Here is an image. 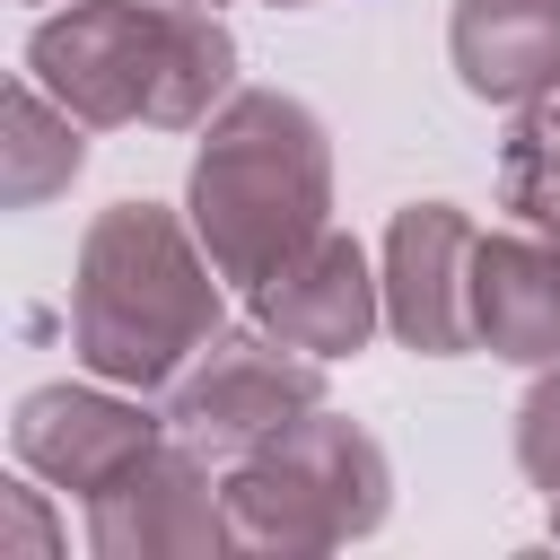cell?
I'll return each mask as SVG.
<instances>
[{"mask_svg": "<svg viewBox=\"0 0 560 560\" xmlns=\"http://www.w3.org/2000/svg\"><path fill=\"white\" fill-rule=\"evenodd\" d=\"M18 464L61 481V490H105L122 481L149 446H166V429L140 411V402H114V394H88V385H35L18 402Z\"/></svg>", "mask_w": 560, "mask_h": 560, "instance_id": "ba28073f", "label": "cell"}, {"mask_svg": "<svg viewBox=\"0 0 560 560\" xmlns=\"http://www.w3.org/2000/svg\"><path fill=\"white\" fill-rule=\"evenodd\" d=\"M551 534H560V499H551Z\"/></svg>", "mask_w": 560, "mask_h": 560, "instance_id": "9a60e30c", "label": "cell"}, {"mask_svg": "<svg viewBox=\"0 0 560 560\" xmlns=\"http://www.w3.org/2000/svg\"><path fill=\"white\" fill-rule=\"evenodd\" d=\"M271 9H306V0H271Z\"/></svg>", "mask_w": 560, "mask_h": 560, "instance_id": "2e32d148", "label": "cell"}, {"mask_svg": "<svg viewBox=\"0 0 560 560\" xmlns=\"http://www.w3.org/2000/svg\"><path fill=\"white\" fill-rule=\"evenodd\" d=\"M192 9H210V0H192Z\"/></svg>", "mask_w": 560, "mask_h": 560, "instance_id": "e0dca14e", "label": "cell"}, {"mask_svg": "<svg viewBox=\"0 0 560 560\" xmlns=\"http://www.w3.org/2000/svg\"><path fill=\"white\" fill-rule=\"evenodd\" d=\"M26 79L79 122H166L192 131L236 79V44L192 0H79L35 26Z\"/></svg>", "mask_w": 560, "mask_h": 560, "instance_id": "6da1fadb", "label": "cell"}, {"mask_svg": "<svg viewBox=\"0 0 560 560\" xmlns=\"http://www.w3.org/2000/svg\"><path fill=\"white\" fill-rule=\"evenodd\" d=\"M52 516H44V490L26 481H0V560H52Z\"/></svg>", "mask_w": 560, "mask_h": 560, "instance_id": "5bb4252c", "label": "cell"}, {"mask_svg": "<svg viewBox=\"0 0 560 560\" xmlns=\"http://www.w3.org/2000/svg\"><path fill=\"white\" fill-rule=\"evenodd\" d=\"M472 254L481 228L455 201H411L385 236V324L402 332V350L420 359H455L481 350L472 341Z\"/></svg>", "mask_w": 560, "mask_h": 560, "instance_id": "8992f818", "label": "cell"}, {"mask_svg": "<svg viewBox=\"0 0 560 560\" xmlns=\"http://www.w3.org/2000/svg\"><path fill=\"white\" fill-rule=\"evenodd\" d=\"M88 542L105 560H158V551H210L236 542L228 499L210 490V455H192L184 438L149 446L122 481H105L88 499Z\"/></svg>", "mask_w": 560, "mask_h": 560, "instance_id": "52a82bcc", "label": "cell"}, {"mask_svg": "<svg viewBox=\"0 0 560 560\" xmlns=\"http://www.w3.org/2000/svg\"><path fill=\"white\" fill-rule=\"evenodd\" d=\"M219 262L201 228H184L158 201H114L79 245L70 332L79 359L114 385H175L192 350L219 332Z\"/></svg>", "mask_w": 560, "mask_h": 560, "instance_id": "7a4b0ae2", "label": "cell"}, {"mask_svg": "<svg viewBox=\"0 0 560 560\" xmlns=\"http://www.w3.org/2000/svg\"><path fill=\"white\" fill-rule=\"evenodd\" d=\"M324 210H332L324 122L280 88L228 96L192 158V228H201L210 262L228 280L262 289L289 254H306L324 236Z\"/></svg>", "mask_w": 560, "mask_h": 560, "instance_id": "3957f363", "label": "cell"}, {"mask_svg": "<svg viewBox=\"0 0 560 560\" xmlns=\"http://www.w3.org/2000/svg\"><path fill=\"white\" fill-rule=\"evenodd\" d=\"M472 341L499 359H560V236L525 228V236H481L472 254Z\"/></svg>", "mask_w": 560, "mask_h": 560, "instance_id": "30bf717a", "label": "cell"}, {"mask_svg": "<svg viewBox=\"0 0 560 560\" xmlns=\"http://www.w3.org/2000/svg\"><path fill=\"white\" fill-rule=\"evenodd\" d=\"M516 464L560 499V359H551V376L525 394V411H516Z\"/></svg>", "mask_w": 560, "mask_h": 560, "instance_id": "4fadbf2b", "label": "cell"}, {"mask_svg": "<svg viewBox=\"0 0 560 560\" xmlns=\"http://www.w3.org/2000/svg\"><path fill=\"white\" fill-rule=\"evenodd\" d=\"M446 52L481 105H534L560 88V0H455Z\"/></svg>", "mask_w": 560, "mask_h": 560, "instance_id": "8fae6325", "label": "cell"}, {"mask_svg": "<svg viewBox=\"0 0 560 560\" xmlns=\"http://www.w3.org/2000/svg\"><path fill=\"white\" fill-rule=\"evenodd\" d=\"M385 446L341 420V411H298L280 438H262L254 455H236L228 481V525L254 551H332L350 534H368L385 516Z\"/></svg>", "mask_w": 560, "mask_h": 560, "instance_id": "277c9868", "label": "cell"}, {"mask_svg": "<svg viewBox=\"0 0 560 560\" xmlns=\"http://www.w3.org/2000/svg\"><path fill=\"white\" fill-rule=\"evenodd\" d=\"M254 315H262L289 350H306V359H341V350H359V341L376 332V315H385V280H368V254H359L341 228H324L306 254H289V262L254 289Z\"/></svg>", "mask_w": 560, "mask_h": 560, "instance_id": "9c48e42d", "label": "cell"}, {"mask_svg": "<svg viewBox=\"0 0 560 560\" xmlns=\"http://www.w3.org/2000/svg\"><path fill=\"white\" fill-rule=\"evenodd\" d=\"M0 158H9V175H0V192H9V210H35V201H52L79 166H88V140H79V114L61 105H44V79H18L9 88V140H0Z\"/></svg>", "mask_w": 560, "mask_h": 560, "instance_id": "7c38bea8", "label": "cell"}, {"mask_svg": "<svg viewBox=\"0 0 560 560\" xmlns=\"http://www.w3.org/2000/svg\"><path fill=\"white\" fill-rule=\"evenodd\" d=\"M315 402H324V359H289V341L271 324L262 332H210L201 368L175 376L166 438H184L210 464H236Z\"/></svg>", "mask_w": 560, "mask_h": 560, "instance_id": "5b68a950", "label": "cell"}]
</instances>
